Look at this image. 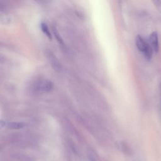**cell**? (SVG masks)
Returning <instances> with one entry per match:
<instances>
[{
	"label": "cell",
	"mask_w": 161,
	"mask_h": 161,
	"mask_svg": "<svg viewBox=\"0 0 161 161\" xmlns=\"http://www.w3.org/2000/svg\"><path fill=\"white\" fill-rule=\"evenodd\" d=\"M135 43L138 50L142 52L147 59L149 60L152 58L153 50L150 44L147 43L141 36L138 35L136 37Z\"/></svg>",
	"instance_id": "obj_1"
},
{
	"label": "cell",
	"mask_w": 161,
	"mask_h": 161,
	"mask_svg": "<svg viewBox=\"0 0 161 161\" xmlns=\"http://www.w3.org/2000/svg\"><path fill=\"white\" fill-rule=\"evenodd\" d=\"M53 83L47 79H43L36 82L34 86V90L39 93H45L52 90Z\"/></svg>",
	"instance_id": "obj_2"
},
{
	"label": "cell",
	"mask_w": 161,
	"mask_h": 161,
	"mask_svg": "<svg viewBox=\"0 0 161 161\" xmlns=\"http://www.w3.org/2000/svg\"><path fill=\"white\" fill-rule=\"evenodd\" d=\"M149 44L152 48L153 51L157 52L159 50V43H158V34L157 32L154 31L152 32L148 38Z\"/></svg>",
	"instance_id": "obj_3"
},
{
	"label": "cell",
	"mask_w": 161,
	"mask_h": 161,
	"mask_svg": "<svg viewBox=\"0 0 161 161\" xmlns=\"http://www.w3.org/2000/svg\"><path fill=\"white\" fill-rule=\"evenodd\" d=\"M8 126L11 129H19L24 126V125L22 123L19 122H11L8 123Z\"/></svg>",
	"instance_id": "obj_4"
},
{
	"label": "cell",
	"mask_w": 161,
	"mask_h": 161,
	"mask_svg": "<svg viewBox=\"0 0 161 161\" xmlns=\"http://www.w3.org/2000/svg\"><path fill=\"white\" fill-rule=\"evenodd\" d=\"M49 56H50V62H51L52 66L55 67V69L58 70L59 69L60 65H59L58 60L56 59V57H55L53 55H52L51 54H50Z\"/></svg>",
	"instance_id": "obj_5"
},
{
	"label": "cell",
	"mask_w": 161,
	"mask_h": 161,
	"mask_svg": "<svg viewBox=\"0 0 161 161\" xmlns=\"http://www.w3.org/2000/svg\"><path fill=\"white\" fill-rule=\"evenodd\" d=\"M41 28L42 30V31L48 37V38L50 39L51 38V34L50 33V31L48 30V28L47 25L45 23H42L41 24Z\"/></svg>",
	"instance_id": "obj_6"
}]
</instances>
